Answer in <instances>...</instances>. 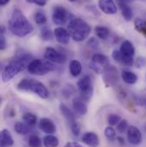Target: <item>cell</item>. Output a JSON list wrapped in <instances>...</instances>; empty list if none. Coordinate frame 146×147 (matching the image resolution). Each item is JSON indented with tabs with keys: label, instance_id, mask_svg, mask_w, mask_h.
<instances>
[{
	"label": "cell",
	"instance_id": "cell-1",
	"mask_svg": "<svg viewBox=\"0 0 146 147\" xmlns=\"http://www.w3.org/2000/svg\"><path fill=\"white\" fill-rule=\"evenodd\" d=\"M33 57L31 54L28 52H19L15 55L13 60H11L2 71V80L3 82L9 81L15 75L22 71H23L26 68H28V64L33 61Z\"/></svg>",
	"mask_w": 146,
	"mask_h": 147
},
{
	"label": "cell",
	"instance_id": "cell-2",
	"mask_svg": "<svg viewBox=\"0 0 146 147\" xmlns=\"http://www.w3.org/2000/svg\"><path fill=\"white\" fill-rule=\"evenodd\" d=\"M9 30L15 36L22 38L34 31V26L19 9H15L8 23Z\"/></svg>",
	"mask_w": 146,
	"mask_h": 147
},
{
	"label": "cell",
	"instance_id": "cell-3",
	"mask_svg": "<svg viewBox=\"0 0 146 147\" xmlns=\"http://www.w3.org/2000/svg\"><path fill=\"white\" fill-rule=\"evenodd\" d=\"M68 31L72 39L76 42H82L90 35L91 26L83 19L73 18L68 25Z\"/></svg>",
	"mask_w": 146,
	"mask_h": 147
},
{
	"label": "cell",
	"instance_id": "cell-4",
	"mask_svg": "<svg viewBox=\"0 0 146 147\" xmlns=\"http://www.w3.org/2000/svg\"><path fill=\"white\" fill-rule=\"evenodd\" d=\"M17 89L20 91L31 92L43 99H46L50 96V92L47 87L42 82L34 79L22 80L17 85Z\"/></svg>",
	"mask_w": 146,
	"mask_h": 147
},
{
	"label": "cell",
	"instance_id": "cell-5",
	"mask_svg": "<svg viewBox=\"0 0 146 147\" xmlns=\"http://www.w3.org/2000/svg\"><path fill=\"white\" fill-rule=\"evenodd\" d=\"M28 71L31 74L45 75L48 73L55 70V64L48 60L34 59L28 66Z\"/></svg>",
	"mask_w": 146,
	"mask_h": 147
},
{
	"label": "cell",
	"instance_id": "cell-6",
	"mask_svg": "<svg viewBox=\"0 0 146 147\" xmlns=\"http://www.w3.org/2000/svg\"><path fill=\"white\" fill-rule=\"evenodd\" d=\"M79 92V97L85 102H89L93 95V83L92 78L88 75L80 78L77 83Z\"/></svg>",
	"mask_w": 146,
	"mask_h": 147
},
{
	"label": "cell",
	"instance_id": "cell-7",
	"mask_svg": "<svg viewBox=\"0 0 146 147\" xmlns=\"http://www.w3.org/2000/svg\"><path fill=\"white\" fill-rule=\"evenodd\" d=\"M70 19V13L63 6L57 5L53 8L52 21L56 25L63 26Z\"/></svg>",
	"mask_w": 146,
	"mask_h": 147
},
{
	"label": "cell",
	"instance_id": "cell-8",
	"mask_svg": "<svg viewBox=\"0 0 146 147\" xmlns=\"http://www.w3.org/2000/svg\"><path fill=\"white\" fill-rule=\"evenodd\" d=\"M44 59L51 62V63H64L67 60V57L64 54L59 52L56 49L52 47H47L45 49V51L44 53Z\"/></svg>",
	"mask_w": 146,
	"mask_h": 147
},
{
	"label": "cell",
	"instance_id": "cell-9",
	"mask_svg": "<svg viewBox=\"0 0 146 147\" xmlns=\"http://www.w3.org/2000/svg\"><path fill=\"white\" fill-rule=\"evenodd\" d=\"M118 70L114 66L108 64L104 67V80L109 85H114L118 81Z\"/></svg>",
	"mask_w": 146,
	"mask_h": 147
},
{
	"label": "cell",
	"instance_id": "cell-10",
	"mask_svg": "<svg viewBox=\"0 0 146 147\" xmlns=\"http://www.w3.org/2000/svg\"><path fill=\"white\" fill-rule=\"evenodd\" d=\"M127 140L128 142L133 146H138L142 142V133L135 126H130L127 128Z\"/></svg>",
	"mask_w": 146,
	"mask_h": 147
},
{
	"label": "cell",
	"instance_id": "cell-11",
	"mask_svg": "<svg viewBox=\"0 0 146 147\" xmlns=\"http://www.w3.org/2000/svg\"><path fill=\"white\" fill-rule=\"evenodd\" d=\"M98 8L106 15H114L117 13V5L114 0H98Z\"/></svg>",
	"mask_w": 146,
	"mask_h": 147
},
{
	"label": "cell",
	"instance_id": "cell-12",
	"mask_svg": "<svg viewBox=\"0 0 146 147\" xmlns=\"http://www.w3.org/2000/svg\"><path fill=\"white\" fill-rule=\"evenodd\" d=\"M112 57L119 63L127 66V67H131L134 64V59L133 57H127L125 56L124 54H122L120 52V50H114L112 53Z\"/></svg>",
	"mask_w": 146,
	"mask_h": 147
},
{
	"label": "cell",
	"instance_id": "cell-13",
	"mask_svg": "<svg viewBox=\"0 0 146 147\" xmlns=\"http://www.w3.org/2000/svg\"><path fill=\"white\" fill-rule=\"evenodd\" d=\"M39 128L46 134H54L57 131L56 125L49 118H42L39 121Z\"/></svg>",
	"mask_w": 146,
	"mask_h": 147
},
{
	"label": "cell",
	"instance_id": "cell-14",
	"mask_svg": "<svg viewBox=\"0 0 146 147\" xmlns=\"http://www.w3.org/2000/svg\"><path fill=\"white\" fill-rule=\"evenodd\" d=\"M54 36L56 38L57 41L61 45H68L70 41V35L68 30L65 28L59 27L54 30Z\"/></svg>",
	"mask_w": 146,
	"mask_h": 147
},
{
	"label": "cell",
	"instance_id": "cell-15",
	"mask_svg": "<svg viewBox=\"0 0 146 147\" xmlns=\"http://www.w3.org/2000/svg\"><path fill=\"white\" fill-rule=\"evenodd\" d=\"M73 110L75 114L79 115H85L87 113V105L80 97H75L73 99Z\"/></svg>",
	"mask_w": 146,
	"mask_h": 147
},
{
	"label": "cell",
	"instance_id": "cell-16",
	"mask_svg": "<svg viewBox=\"0 0 146 147\" xmlns=\"http://www.w3.org/2000/svg\"><path fill=\"white\" fill-rule=\"evenodd\" d=\"M81 140L84 144L91 147H97L99 145V138L98 134L92 132H88L84 134Z\"/></svg>",
	"mask_w": 146,
	"mask_h": 147
},
{
	"label": "cell",
	"instance_id": "cell-17",
	"mask_svg": "<svg viewBox=\"0 0 146 147\" xmlns=\"http://www.w3.org/2000/svg\"><path fill=\"white\" fill-rule=\"evenodd\" d=\"M14 145V140L8 129H3L0 133V146L11 147Z\"/></svg>",
	"mask_w": 146,
	"mask_h": 147
},
{
	"label": "cell",
	"instance_id": "cell-18",
	"mask_svg": "<svg viewBox=\"0 0 146 147\" xmlns=\"http://www.w3.org/2000/svg\"><path fill=\"white\" fill-rule=\"evenodd\" d=\"M120 51L122 54L127 57H133L135 54V48L133 43L129 40H124L121 43Z\"/></svg>",
	"mask_w": 146,
	"mask_h": 147
},
{
	"label": "cell",
	"instance_id": "cell-19",
	"mask_svg": "<svg viewBox=\"0 0 146 147\" xmlns=\"http://www.w3.org/2000/svg\"><path fill=\"white\" fill-rule=\"evenodd\" d=\"M120 11H121V15L124 18L125 21L126 22H130L133 19V9L132 8L128 5L127 3H118Z\"/></svg>",
	"mask_w": 146,
	"mask_h": 147
},
{
	"label": "cell",
	"instance_id": "cell-20",
	"mask_svg": "<svg viewBox=\"0 0 146 147\" xmlns=\"http://www.w3.org/2000/svg\"><path fill=\"white\" fill-rule=\"evenodd\" d=\"M59 109H60V111H61L62 115L68 120V121H69V123L73 122L74 121H76L74 111H73L72 110H70L66 105L61 104L60 106H59Z\"/></svg>",
	"mask_w": 146,
	"mask_h": 147
},
{
	"label": "cell",
	"instance_id": "cell-21",
	"mask_svg": "<svg viewBox=\"0 0 146 147\" xmlns=\"http://www.w3.org/2000/svg\"><path fill=\"white\" fill-rule=\"evenodd\" d=\"M121 78L123 81L128 85L135 84L138 81V76L137 74L129 70H123L121 72Z\"/></svg>",
	"mask_w": 146,
	"mask_h": 147
},
{
	"label": "cell",
	"instance_id": "cell-22",
	"mask_svg": "<svg viewBox=\"0 0 146 147\" xmlns=\"http://www.w3.org/2000/svg\"><path fill=\"white\" fill-rule=\"evenodd\" d=\"M69 72L73 77L79 76L82 72V65L78 60H72L69 63Z\"/></svg>",
	"mask_w": 146,
	"mask_h": 147
},
{
	"label": "cell",
	"instance_id": "cell-23",
	"mask_svg": "<svg viewBox=\"0 0 146 147\" xmlns=\"http://www.w3.org/2000/svg\"><path fill=\"white\" fill-rule=\"evenodd\" d=\"M43 144L44 147H57L59 145V140L53 134H48L43 139Z\"/></svg>",
	"mask_w": 146,
	"mask_h": 147
},
{
	"label": "cell",
	"instance_id": "cell-24",
	"mask_svg": "<svg viewBox=\"0 0 146 147\" xmlns=\"http://www.w3.org/2000/svg\"><path fill=\"white\" fill-rule=\"evenodd\" d=\"M31 127H29L27 123L25 122H21V121H17L15 124V130L18 134L21 135H26L30 133L31 130Z\"/></svg>",
	"mask_w": 146,
	"mask_h": 147
},
{
	"label": "cell",
	"instance_id": "cell-25",
	"mask_svg": "<svg viewBox=\"0 0 146 147\" xmlns=\"http://www.w3.org/2000/svg\"><path fill=\"white\" fill-rule=\"evenodd\" d=\"M94 32L98 38H99L100 39H103V40L107 39L110 34L109 28L106 27H103V26H97L94 28Z\"/></svg>",
	"mask_w": 146,
	"mask_h": 147
},
{
	"label": "cell",
	"instance_id": "cell-26",
	"mask_svg": "<svg viewBox=\"0 0 146 147\" xmlns=\"http://www.w3.org/2000/svg\"><path fill=\"white\" fill-rule=\"evenodd\" d=\"M22 119L25 121V123H27L29 127H31L32 128L34 127L37 124V115L34 113L31 112H27L22 115Z\"/></svg>",
	"mask_w": 146,
	"mask_h": 147
},
{
	"label": "cell",
	"instance_id": "cell-27",
	"mask_svg": "<svg viewBox=\"0 0 146 147\" xmlns=\"http://www.w3.org/2000/svg\"><path fill=\"white\" fill-rule=\"evenodd\" d=\"M92 61H93V62H95V63H98L100 65H104V67L106 65L110 64L108 57L105 55L102 54V53H95L92 57Z\"/></svg>",
	"mask_w": 146,
	"mask_h": 147
},
{
	"label": "cell",
	"instance_id": "cell-28",
	"mask_svg": "<svg viewBox=\"0 0 146 147\" xmlns=\"http://www.w3.org/2000/svg\"><path fill=\"white\" fill-rule=\"evenodd\" d=\"M135 29L146 36V20L142 18H136L134 21Z\"/></svg>",
	"mask_w": 146,
	"mask_h": 147
},
{
	"label": "cell",
	"instance_id": "cell-29",
	"mask_svg": "<svg viewBox=\"0 0 146 147\" xmlns=\"http://www.w3.org/2000/svg\"><path fill=\"white\" fill-rule=\"evenodd\" d=\"M28 146L29 147H43V143L41 139L35 134H32L30 135V137L28 138Z\"/></svg>",
	"mask_w": 146,
	"mask_h": 147
},
{
	"label": "cell",
	"instance_id": "cell-30",
	"mask_svg": "<svg viewBox=\"0 0 146 147\" xmlns=\"http://www.w3.org/2000/svg\"><path fill=\"white\" fill-rule=\"evenodd\" d=\"M53 37V34L50 30V28L44 27L42 30H41V38L44 41H49L51 40Z\"/></svg>",
	"mask_w": 146,
	"mask_h": 147
},
{
	"label": "cell",
	"instance_id": "cell-31",
	"mask_svg": "<svg viewBox=\"0 0 146 147\" xmlns=\"http://www.w3.org/2000/svg\"><path fill=\"white\" fill-rule=\"evenodd\" d=\"M104 134L109 141H114L116 139V133H115L114 129L111 127H107L105 128Z\"/></svg>",
	"mask_w": 146,
	"mask_h": 147
},
{
	"label": "cell",
	"instance_id": "cell-32",
	"mask_svg": "<svg viewBox=\"0 0 146 147\" xmlns=\"http://www.w3.org/2000/svg\"><path fill=\"white\" fill-rule=\"evenodd\" d=\"M34 20L38 25H44L47 22V18L43 12H37L34 15Z\"/></svg>",
	"mask_w": 146,
	"mask_h": 147
},
{
	"label": "cell",
	"instance_id": "cell-33",
	"mask_svg": "<svg viewBox=\"0 0 146 147\" xmlns=\"http://www.w3.org/2000/svg\"><path fill=\"white\" fill-rule=\"evenodd\" d=\"M89 68L95 73L98 74H104V68H103L100 64L92 61L90 63H89Z\"/></svg>",
	"mask_w": 146,
	"mask_h": 147
},
{
	"label": "cell",
	"instance_id": "cell-34",
	"mask_svg": "<svg viewBox=\"0 0 146 147\" xmlns=\"http://www.w3.org/2000/svg\"><path fill=\"white\" fill-rule=\"evenodd\" d=\"M108 123L110 126H115L118 125V123L121 121V117L116 114H110L108 116Z\"/></svg>",
	"mask_w": 146,
	"mask_h": 147
},
{
	"label": "cell",
	"instance_id": "cell-35",
	"mask_svg": "<svg viewBox=\"0 0 146 147\" xmlns=\"http://www.w3.org/2000/svg\"><path fill=\"white\" fill-rule=\"evenodd\" d=\"M127 128H128V123L126 120H121L117 125V131L121 134L126 133L127 131Z\"/></svg>",
	"mask_w": 146,
	"mask_h": 147
},
{
	"label": "cell",
	"instance_id": "cell-36",
	"mask_svg": "<svg viewBox=\"0 0 146 147\" xmlns=\"http://www.w3.org/2000/svg\"><path fill=\"white\" fill-rule=\"evenodd\" d=\"M69 125H70L71 132L73 133V135L79 136V134H80V126H79V124L77 122V121H74L73 122L69 123Z\"/></svg>",
	"mask_w": 146,
	"mask_h": 147
},
{
	"label": "cell",
	"instance_id": "cell-37",
	"mask_svg": "<svg viewBox=\"0 0 146 147\" xmlns=\"http://www.w3.org/2000/svg\"><path fill=\"white\" fill-rule=\"evenodd\" d=\"M134 64H135L136 68H138V69L143 68L146 64V58L144 57H137V59L135 60Z\"/></svg>",
	"mask_w": 146,
	"mask_h": 147
},
{
	"label": "cell",
	"instance_id": "cell-38",
	"mask_svg": "<svg viewBox=\"0 0 146 147\" xmlns=\"http://www.w3.org/2000/svg\"><path fill=\"white\" fill-rule=\"evenodd\" d=\"M87 44H88V45H90V47H92V49H97V48H98V46H99V42H98V40L96 38H89Z\"/></svg>",
	"mask_w": 146,
	"mask_h": 147
},
{
	"label": "cell",
	"instance_id": "cell-39",
	"mask_svg": "<svg viewBox=\"0 0 146 147\" xmlns=\"http://www.w3.org/2000/svg\"><path fill=\"white\" fill-rule=\"evenodd\" d=\"M7 46L6 38L4 36V34H0V50L3 51Z\"/></svg>",
	"mask_w": 146,
	"mask_h": 147
},
{
	"label": "cell",
	"instance_id": "cell-40",
	"mask_svg": "<svg viewBox=\"0 0 146 147\" xmlns=\"http://www.w3.org/2000/svg\"><path fill=\"white\" fill-rule=\"evenodd\" d=\"M29 3H34L38 6H44L47 3V0H26Z\"/></svg>",
	"mask_w": 146,
	"mask_h": 147
},
{
	"label": "cell",
	"instance_id": "cell-41",
	"mask_svg": "<svg viewBox=\"0 0 146 147\" xmlns=\"http://www.w3.org/2000/svg\"><path fill=\"white\" fill-rule=\"evenodd\" d=\"M116 140H117V141H118L121 146H124V145H125V140H124V139H123L122 137H117Z\"/></svg>",
	"mask_w": 146,
	"mask_h": 147
},
{
	"label": "cell",
	"instance_id": "cell-42",
	"mask_svg": "<svg viewBox=\"0 0 146 147\" xmlns=\"http://www.w3.org/2000/svg\"><path fill=\"white\" fill-rule=\"evenodd\" d=\"M9 1L10 0H0V4H1V6H4L8 3H9Z\"/></svg>",
	"mask_w": 146,
	"mask_h": 147
},
{
	"label": "cell",
	"instance_id": "cell-43",
	"mask_svg": "<svg viewBox=\"0 0 146 147\" xmlns=\"http://www.w3.org/2000/svg\"><path fill=\"white\" fill-rule=\"evenodd\" d=\"M73 147H84L83 146H81L80 144L77 143V142H73Z\"/></svg>",
	"mask_w": 146,
	"mask_h": 147
},
{
	"label": "cell",
	"instance_id": "cell-44",
	"mask_svg": "<svg viewBox=\"0 0 146 147\" xmlns=\"http://www.w3.org/2000/svg\"><path fill=\"white\" fill-rule=\"evenodd\" d=\"M64 147H73V143H70V142H68L66 145H65V146Z\"/></svg>",
	"mask_w": 146,
	"mask_h": 147
},
{
	"label": "cell",
	"instance_id": "cell-45",
	"mask_svg": "<svg viewBox=\"0 0 146 147\" xmlns=\"http://www.w3.org/2000/svg\"><path fill=\"white\" fill-rule=\"evenodd\" d=\"M68 1H69V2H72V3H73V2H76L77 0H68Z\"/></svg>",
	"mask_w": 146,
	"mask_h": 147
},
{
	"label": "cell",
	"instance_id": "cell-46",
	"mask_svg": "<svg viewBox=\"0 0 146 147\" xmlns=\"http://www.w3.org/2000/svg\"><path fill=\"white\" fill-rule=\"evenodd\" d=\"M141 1H146V0H141Z\"/></svg>",
	"mask_w": 146,
	"mask_h": 147
},
{
	"label": "cell",
	"instance_id": "cell-47",
	"mask_svg": "<svg viewBox=\"0 0 146 147\" xmlns=\"http://www.w3.org/2000/svg\"><path fill=\"white\" fill-rule=\"evenodd\" d=\"M145 105H146V100H145Z\"/></svg>",
	"mask_w": 146,
	"mask_h": 147
},
{
	"label": "cell",
	"instance_id": "cell-48",
	"mask_svg": "<svg viewBox=\"0 0 146 147\" xmlns=\"http://www.w3.org/2000/svg\"><path fill=\"white\" fill-rule=\"evenodd\" d=\"M128 1H131V0H128Z\"/></svg>",
	"mask_w": 146,
	"mask_h": 147
}]
</instances>
